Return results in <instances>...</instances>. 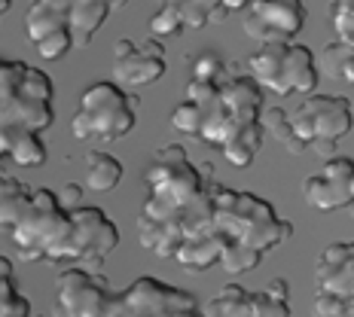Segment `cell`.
Masks as SVG:
<instances>
[{
  "label": "cell",
  "mask_w": 354,
  "mask_h": 317,
  "mask_svg": "<svg viewBox=\"0 0 354 317\" xmlns=\"http://www.w3.org/2000/svg\"><path fill=\"white\" fill-rule=\"evenodd\" d=\"M147 198L138 213V241L159 260H174L187 271L220 265L223 238L214 226V186L189 162L180 144L153 153L144 174Z\"/></svg>",
  "instance_id": "cell-1"
},
{
  "label": "cell",
  "mask_w": 354,
  "mask_h": 317,
  "mask_svg": "<svg viewBox=\"0 0 354 317\" xmlns=\"http://www.w3.org/2000/svg\"><path fill=\"white\" fill-rule=\"evenodd\" d=\"M0 229L25 262H77L95 271L120 244V229L101 208H62L53 189L28 193L25 183L0 174Z\"/></svg>",
  "instance_id": "cell-2"
},
{
  "label": "cell",
  "mask_w": 354,
  "mask_h": 317,
  "mask_svg": "<svg viewBox=\"0 0 354 317\" xmlns=\"http://www.w3.org/2000/svg\"><path fill=\"white\" fill-rule=\"evenodd\" d=\"M55 86L46 70L16 58H0V159L21 168L46 162L43 131L55 122Z\"/></svg>",
  "instance_id": "cell-3"
},
{
  "label": "cell",
  "mask_w": 354,
  "mask_h": 317,
  "mask_svg": "<svg viewBox=\"0 0 354 317\" xmlns=\"http://www.w3.org/2000/svg\"><path fill=\"white\" fill-rule=\"evenodd\" d=\"M263 113V86L250 77L230 73L220 83H202L189 79L187 101L174 107L171 125L196 141L223 150L232 137L260 125Z\"/></svg>",
  "instance_id": "cell-4"
},
{
  "label": "cell",
  "mask_w": 354,
  "mask_h": 317,
  "mask_svg": "<svg viewBox=\"0 0 354 317\" xmlns=\"http://www.w3.org/2000/svg\"><path fill=\"white\" fill-rule=\"evenodd\" d=\"M214 226L223 238L220 269L232 278L254 271L269 250L281 247L293 235V223L278 217L266 198L223 183L214 186Z\"/></svg>",
  "instance_id": "cell-5"
},
{
  "label": "cell",
  "mask_w": 354,
  "mask_h": 317,
  "mask_svg": "<svg viewBox=\"0 0 354 317\" xmlns=\"http://www.w3.org/2000/svg\"><path fill=\"white\" fill-rule=\"evenodd\" d=\"M129 0H31L25 12V34L37 43L46 34L68 31L73 46L86 49L104 21Z\"/></svg>",
  "instance_id": "cell-6"
},
{
  "label": "cell",
  "mask_w": 354,
  "mask_h": 317,
  "mask_svg": "<svg viewBox=\"0 0 354 317\" xmlns=\"http://www.w3.org/2000/svg\"><path fill=\"white\" fill-rule=\"evenodd\" d=\"M135 107L138 98H131L122 86L92 83L71 119V135L77 141H122L138 122Z\"/></svg>",
  "instance_id": "cell-7"
},
{
  "label": "cell",
  "mask_w": 354,
  "mask_h": 317,
  "mask_svg": "<svg viewBox=\"0 0 354 317\" xmlns=\"http://www.w3.org/2000/svg\"><path fill=\"white\" fill-rule=\"evenodd\" d=\"M248 70L257 86H266L275 95H312L318 88V64L315 52L302 43H263L248 55Z\"/></svg>",
  "instance_id": "cell-8"
},
{
  "label": "cell",
  "mask_w": 354,
  "mask_h": 317,
  "mask_svg": "<svg viewBox=\"0 0 354 317\" xmlns=\"http://www.w3.org/2000/svg\"><path fill=\"white\" fill-rule=\"evenodd\" d=\"M287 116L306 153H318L321 159L336 156V146L354 125L351 101L345 95H308L297 110H287Z\"/></svg>",
  "instance_id": "cell-9"
},
{
  "label": "cell",
  "mask_w": 354,
  "mask_h": 317,
  "mask_svg": "<svg viewBox=\"0 0 354 317\" xmlns=\"http://www.w3.org/2000/svg\"><path fill=\"white\" fill-rule=\"evenodd\" d=\"M101 317H202V305L193 293L144 275L125 290L110 293Z\"/></svg>",
  "instance_id": "cell-10"
},
{
  "label": "cell",
  "mask_w": 354,
  "mask_h": 317,
  "mask_svg": "<svg viewBox=\"0 0 354 317\" xmlns=\"http://www.w3.org/2000/svg\"><path fill=\"white\" fill-rule=\"evenodd\" d=\"M245 34L263 43H293L306 28V3L302 0H250L245 6Z\"/></svg>",
  "instance_id": "cell-11"
},
{
  "label": "cell",
  "mask_w": 354,
  "mask_h": 317,
  "mask_svg": "<svg viewBox=\"0 0 354 317\" xmlns=\"http://www.w3.org/2000/svg\"><path fill=\"white\" fill-rule=\"evenodd\" d=\"M110 293L107 278L73 265L55 284V317H101Z\"/></svg>",
  "instance_id": "cell-12"
},
{
  "label": "cell",
  "mask_w": 354,
  "mask_h": 317,
  "mask_svg": "<svg viewBox=\"0 0 354 317\" xmlns=\"http://www.w3.org/2000/svg\"><path fill=\"white\" fill-rule=\"evenodd\" d=\"M302 198L321 213L354 204V159L330 156L318 174H308L302 180Z\"/></svg>",
  "instance_id": "cell-13"
},
{
  "label": "cell",
  "mask_w": 354,
  "mask_h": 317,
  "mask_svg": "<svg viewBox=\"0 0 354 317\" xmlns=\"http://www.w3.org/2000/svg\"><path fill=\"white\" fill-rule=\"evenodd\" d=\"M165 77V46L150 37L138 46L135 40L122 37L113 46V83L116 86H150Z\"/></svg>",
  "instance_id": "cell-14"
},
{
  "label": "cell",
  "mask_w": 354,
  "mask_h": 317,
  "mask_svg": "<svg viewBox=\"0 0 354 317\" xmlns=\"http://www.w3.org/2000/svg\"><path fill=\"white\" fill-rule=\"evenodd\" d=\"M202 317H290V302L269 296L266 290L248 293L239 284H226L202 305Z\"/></svg>",
  "instance_id": "cell-15"
},
{
  "label": "cell",
  "mask_w": 354,
  "mask_h": 317,
  "mask_svg": "<svg viewBox=\"0 0 354 317\" xmlns=\"http://www.w3.org/2000/svg\"><path fill=\"white\" fill-rule=\"evenodd\" d=\"M318 293H330L336 299L354 296V241H336L324 247L315 265Z\"/></svg>",
  "instance_id": "cell-16"
},
{
  "label": "cell",
  "mask_w": 354,
  "mask_h": 317,
  "mask_svg": "<svg viewBox=\"0 0 354 317\" xmlns=\"http://www.w3.org/2000/svg\"><path fill=\"white\" fill-rule=\"evenodd\" d=\"M165 6H171L180 19L183 28H205V25H220L230 19L223 0H162Z\"/></svg>",
  "instance_id": "cell-17"
},
{
  "label": "cell",
  "mask_w": 354,
  "mask_h": 317,
  "mask_svg": "<svg viewBox=\"0 0 354 317\" xmlns=\"http://www.w3.org/2000/svg\"><path fill=\"white\" fill-rule=\"evenodd\" d=\"M122 180V162L104 150H92L86 156V186L92 193H110Z\"/></svg>",
  "instance_id": "cell-18"
},
{
  "label": "cell",
  "mask_w": 354,
  "mask_h": 317,
  "mask_svg": "<svg viewBox=\"0 0 354 317\" xmlns=\"http://www.w3.org/2000/svg\"><path fill=\"white\" fill-rule=\"evenodd\" d=\"M315 64H318V73H327V77L354 86V46L351 43H342L333 37V40L318 52Z\"/></svg>",
  "instance_id": "cell-19"
},
{
  "label": "cell",
  "mask_w": 354,
  "mask_h": 317,
  "mask_svg": "<svg viewBox=\"0 0 354 317\" xmlns=\"http://www.w3.org/2000/svg\"><path fill=\"white\" fill-rule=\"evenodd\" d=\"M260 128L263 135H269L275 144H281L287 153H293V156H302L306 153V146L297 141V135H293L290 128V116H287L284 107H263L260 113Z\"/></svg>",
  "instance_id": "cell-20"
},
{
  "label": "cell",
  "mask_w": 354,
  "mask_h": 317,
  "mask_svg": "<svg viewBox=\"0 0 354 317\" xmlns=\"http://www.w3.org/2000/svg\"><path fill=\"white\" fill-rule=\"evenodd\" d=\"M0 317H31V302L16 290L12 262L0 256Z\"/></svg>",
  "instance_id": "cell-21"
},
{
  "label": "cell",
  "mask_w": 354,
  "mask_h": 317,
  "mask_svg": "<svg viewBox=\"0 0 354 317\" xmlns=\"http://www.w3.org/2000/svg\"><path fill=\"white\" fill-rule=\"evenodd\" d=\"M263 128L257 125V128H250L245 131V135H239V137H232L230 144L223 146V159L230 162L232 168H248L250 162H254L257 156H260V150H263Z\"/></svg>",
  "instance_id": "cell-22"
},
{
  "label": "cell",
  "mask_w": 354,
  "mask_h": 317,
  "mask_svg": "<svg viewBox=\"0 0 354 317\" xmlns=\"http://www.w3.org/2000/svg\"><path fill=\"white\" fill-rule=\"evenodd\" d=\"M330 6V25H333L336 40L354 46V0H327Z\"/></svg>",
  "instance_id": "cell-23"
},
{
  "label": "cell",
  "mask_w": 354,
  "mask_h": 317,
  "mask_svg": "<svg viewBox=\"0 0 354 317\" xmlns=\"http://www.w3.org/2000/svg\"><path fill=\"white\" fill-rule=\"evenodd\" d=\"M230 68H226L223 61H220L214 52H205V55H198L196 58V64H193V79H202V83H220V79H226L230 77Z\"/></svg>",
  "instance_id": "cell-24"
},
{
  "label": "cell",
  "mask_w": 354,
  "mask_h": 317,
  "mask_svg": "<svg viewBox=\"0 0 354 317\" xmlns=\"http://www.w3.org/2000/svg\"><path fill=\"white\" fill-rule=\"evenodd\" d=\"M315 317H354V296L336 299L330 293L315 290Z\"/></svg>",
  "instance_id": "cell-25"
},
{
  "label": "cell",
  "mask_w": 354,
  "mask_h": 317,
  "mask_svg": "<svg viewBox=\"0 0 354 317\" xmlns=\"http://www.w3.org/2000/svg\"><path fill=\"white\" fill-rule=\"evenodd\" d=\"M34 46H37V52H40L43 58L55 61V58H62V55L71 52V49H73V40H71L68 31H55V34H46L43 40H37Z\"/></svg>",
  "instance_id": "cell-26"
},
{
  "label": "cell",
  "mask_w": 354,
  "mask_h": 317,
  "mask_svg": "<svg viewBox=\"0 0 354 317\" xmlns=\"http://www.w3.org/2000/svg\"><path fill=\"white\" fill-rule=\"evenodd\" d=\"M183 31V25H180V19H177V12L171 10V6H165L162 3L159 10H156V16L150 19V34L156 37H162V40H165V37H174V34H180Z\"/></svg>",
  "instance_id": "cell-27"
},
{
  "label": "cell",
  "mask_w": 354,
  "mask_h": 317,
  "mask_svg": "<svg viewBox=\"0 0 354 317\" xmlns=\"http://www.w3.org/2000/svg\"><path fill=\"white\" fill-rule=\"evenodd\" d=\"M58 202H62V208H68V211L80 208V204H83V186H80V183H68V186L62 189V195H58Z\"/></svg>",
  "instance_id": "cell-28"
},
{
  "label": "cell",
  "mask_w": 354,
  "mask_h": 317,
  "mask_svg": "<svg viewBox=\"0 0 354 317\" xmlns=\"http://www.w3.org/2000/svg\"><path fill=\"white\" fill-rule=\"evenodd\" d=\"M266 293L269 296H275V299H284V302H290V284L284 281V278H275L269 287H266Z\"/></svg>",
  "instance_id": "cell-29"
},
{
  "label": "cell",
  "mask_w": 354,
  "mask_h": 317,
  "mask_svg": "<svg viewBox=\"0 0 354 317\" xmlns=\"http://www.w3.org/2000/svg\"><path fill=\"white\" fill-rule=\"evenodd\" d=\"M10 6H12V0H0V16H3V12H10Z\"/></svg>",
  "instance_id": "cell-30"
},
{
  "label": "cell",
  "mask_w": 354,
  "mask_h": 317,
  "mask_svg": "<svg viewBox=\"0 0 354 317\" xmlns=\"http://www.w3.org/2000/svg\"><path fill=\"white\" fill-rule=\"evenodd\" d=\"M348 213H351V220H354V204H348Z\"/></svg>",
  "instance_id": "cell-31"
}]
</instances>
